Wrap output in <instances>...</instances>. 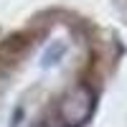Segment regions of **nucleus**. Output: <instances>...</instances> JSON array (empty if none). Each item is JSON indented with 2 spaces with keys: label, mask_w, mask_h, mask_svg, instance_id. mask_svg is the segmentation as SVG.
<instances>
[{
  "label": "nucleus",
  "mask_w": 127,
  "mask_h": 127,
  "mask_svg": "<svg viewBox=\"0 0 127 127\" xmlns=\"http://www.w3.org/2000/svg\"><path fill=\"white\" fill-rule=\"evenodd\" d=\"M28 48V41L23 36H10L0 43V66H13L18 64V59H23Z\"/></svg>",
  "instance_id": "obj_2"
},
{
  "label": "nucleus",
  "mask_w": 127,
  "mask_h": 127,
  "mask_svg": "<svg viewBox=\"0 0 127 127\" xmlns=\"http://www.w3.org/2000/svg\"><path fill=\"white\" fill-rule=\"evenodd\" d=\"M94 109H97V97H94V92L89 87H84V84L71 87L56 104L59 122L64 127H84L92 120Z\"/></svg>",
  "instance_id": "obj_1"
},
{
  "label": "nucleus",
  "mask_w": 127,
  "mask_h": 127,
  "mask_svg": "<svg viewBox=\"0 0 127 127\" xmlns=\"http://www.w3.org/2000/svg\"><path fill=\"white\" fill-rule=\"evenodd\" d=\"M64 51H66V46H64V43L51 46L46 54H43V66H54V64H59V59L64 56Z\"/></svg>",
  "instance_id": "obj_3"
}]
</instances>
